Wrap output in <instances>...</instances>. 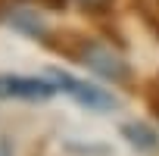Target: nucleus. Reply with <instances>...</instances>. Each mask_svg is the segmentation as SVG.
Segmentation results:
<instances>
[{
  "mask_svg": "<svg viewBox=\"0 0 159 156\" xmlns=\"http://www.w3.org/2000/svg\"><path fill=\"white\" fill-rule=\"evenodd\" d=\"M50 47H56L59 53H66L69 59L81 62L84 69H91L94 75L106 78V81H116V85H128L131 81V69L128 62L112 53L106 44L94 41V38H81V34H69V31H59V34H47L44 38Z\"/></svg>",
  "mask_w": 159,
  "mask_h": 156,
  "instance_id": "nucleus-1",
  "label": "nucleus"
},
{
  "mask_svg": "<svg viewBox=\"0 0 159 156\" xmlns=\"http://www.w3.org/2000/svg\"><path fill=\"white\" fill-rule=\"evenodd\" d=\"M47 78H50V81H53L62 94H69L75 103H81L84 109L112 112V109L119 106V100H116L109 91H103V88H97V85H88V81H78V78L66 75L62 69H47Z\"/></svg>",
  "mask_w": 159,
  "mask_h": 156,
  "instance_id": "nucleus-2",
  "label": "nucleus"
},
{
  "mask_svg": "<svg viewBox=\"0 0 159 156\" xmlns=\"http://www.w3.org/2000/svg\"><path fill=\"white\" fill-rule=\"evenodd\" d=\"M56 85L50 78H31V75H0V100H28V103H41L56 97Z\"/></svg>",
  "mask_w": 159,
  "mask_h": 156,
  "instance_id": "nucleus-3",
  "label": "nucleus"
},
{
  "mask_svg": "<svg viewBox=\"0 0 159 156\" xmlns=\"http://www.w3.org/2000/svg\"><path fill=\"white\" fill-rule=\"evenodd\" d=\"M3 19L19 31V34H28V38H47V25H44V19L34 13V10H28V7H13V10H7L3 13Z\"/></svg>",
  "mask_w": 159,
  "mask_h": 156,
  "instance_id": "nucleus-4",
  "label": "nucleus"
},
{
  "mask_svg": "<svg viewBox=\"0 0 159 156\" xmlns=\"http://www.w3.org/2000/svg\"><path fill=\"white\" fill-rule=\"evenodd\" d=\"M122 137H125L134 150H143V153L156 150V144H159L156 131H153L150 125H143V122H125V125H122Z\"/></svg>",
  "mask_w": 159,
  "mask_h": 156,
  "instance_id": "nucleus-5",
  "label": "nucleus"
},
{
  "mask_svg": "<svg viewBox=\"0 0 159 156\" xmlns=\"http://www.w3.org/2000/svg\"><path fill=\"white\" fill-rule=\"evenodd\" d=\"M134 7H137L140 19L159 34V0H134Z\"/></svg>",
  "mask_w": 159,
  "mask_h": 156,
  "instance_id": "nucleus-6",
  "label": "nucleus"
},
{
  "mask_svg": "<svg viewBox=\"0 0 159 156\" xmlns=\"http://www.w3.org/2000/svg\"><path fill=\"white\" fill-rule=\"evenodd\" d=\"M147 106H150V112L159 119V75H153L150 81H147Z\"/></svg>",
  "mask_w": 159,
  "mask_h": 156,
  "instance_id": "nucleus-7",
  "label": "nucleus"
},
{
  "mask_svg": "<svg viewBox=\"0 0 159 156\" xmlns=\"http://www.w3.org/2000/svg\"><path fill=\"white\" fill-rule=\"evenodd\" d=\"M78 3H81L84 10H106L112 0H78Z\"/></svg>",
  "mask_w": 159,
  "mask_h": 156,
  "instance_id": "nucleus-8",
  "label": "nucleus"
},
{
  "mask_svg": "<svg viewBox=\"0 0 159 156\" xmlns=\"http://www.w3.org/2000/svg\"><path fill=\"white\" fill-rule=\"evenodd\" d=\"M16 150H13V140L7 137V134H0V156H13Z\"/></svg>",
  "mask_w": 159,
  "mask_h": 156,
  "instance_id": "nucleus-9",
  "label": "nucleus"
},
{
  "mask_svg": "<svg viewBox=\"0 0 159 156\" xmlns=\"http://www.w3.org/2000/svg\"><path fill=\"white\" fill-rule=\"evenodd\" d=\"M50 7H56V10H62L66 3H62V0H50Z\"/></svg>",
  "mask_w": 159,
  "mask_h": 156,
  "instance_id": "nucleus-10",
  "label": "nucleus"
}]
</instances>
